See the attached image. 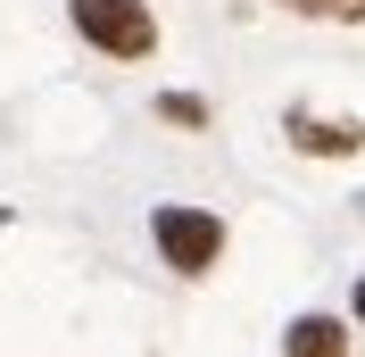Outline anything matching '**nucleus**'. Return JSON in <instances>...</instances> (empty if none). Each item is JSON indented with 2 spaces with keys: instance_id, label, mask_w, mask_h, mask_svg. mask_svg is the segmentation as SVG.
I'll return each mask as SVG.
<instances>
[{
  "instance_id": "7ed1b4c3",
  "label": "nucleus",
  "mask_w": 365,
  "mask_h": 357,
  "mask_svg": "<svg viewBox=\"0 0 365 357\" xmlns=\"http://www.w3.org/2000/svg\"><path fill=\"white\" fill-rule=\"evenodd\" d=\"M291 150H307V158H357L365 150V125L357 116H307V109H291Z\"/></svg>"
},
{
  "instance_id": "f03ea898",
  "label": "nucleus",
  "mask_w": 365,
  "mask_h": 357,
  "mask_svg": "<svg viewBox=\"0 0 365 357\" xmlns=\"http://www.w3.org/2000/svg\"><path fill=\"white\" fill-rule=\"evenodd\" d=\"M75 34L91 50H108V59H150L158 50V17H150V0H67Z\"/></svg>"
},
{
  "instance_id": "39448f33",
  "label": "nucleus",
  "mask_w": 365,
  "mask_h": 357,
  "mask_svg": "<svg viewBox=\"0 0 365 357\" xmlns=\"http://www.w3.org/2000/svg\"><path fill=\"white\" fill-rule=\"evenodd\" d=\"M158 116H166V125H216V109H207V100H191V91H166Z\"/></svg>"
},
{
  "instance_id": "f257e3e1",
  "label": "nucleus",
  "mask_w": 365,
  "mask_h": 357,
  "mask_svg": "<svg viewBox=\"0 0 365 357\" xmlns=\"http://www.w3.org/2000/svg\"><path fill=\"white\" fill-rule=\"evenodd\" d=\"M150 241H158V258L182 283H200V274H216V258H225V216L166 200V208H150Z\"/></svg>"
},
{
  "instance_id": "20e7f679",
  "label": "nucleus",
  "mask_w": 365,
  "mask_h": 357,
  "mask_svg": "<svg viewBox=\"0 0 365 357\" xmlns=\"http://www.w3.org/2000/svg\"><path fill=\"white\" fill-rule=\"evenodd\" d=\"M282 357H349V324L341 316H299L282 333Z\"/></svg>"
},
{
  "instance_id": "0eeeda50",
  "label": "nucleus",
  "mask_w": 365,
  "mask_h": 357,
  "mask_svg": "<svg viewBox=\"0 0 365 357\" xmlns=\"http://www.w3.org/2000/svg\"><path fill=\"white\" fill-rule=\"evenodd\" d=\"M357 333H365V283H357Z\"/></svg>"
},
{
  "instance_id": "423d86ee",
  "label": "nucleus",
  "mask_w": 365,
  "mask_h": 357,
  "mask_svg": "<svg viewBox=\"0 0 365 357\" xmlns=\"http://www.w3.org/2000/svg\"><path fill=\"white\" fill-rule=\"evenodd\" d=\"M282 9H299V17H365V0H282Z\"/></svg>"
}]
</instances>
